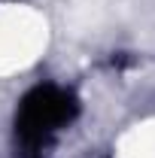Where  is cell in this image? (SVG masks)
I'll list each match as a JSON object with an SVG mask.
<instances>
[{"mask_svg":"<svg viewBox=\"0 0 155 158\" xmlns=\"http://www.w3.org/2000/svg\"><path fill=\"white\" fill-rule=\"evenodd\" d=\"M79 116L73 91L58 85H37L19 103L15 113V146L21 158H46L52 140Z\"/></svg>","mask_w":155,"mask_h":158,"instance_id":"1","label":"cell"}]
</instances>
